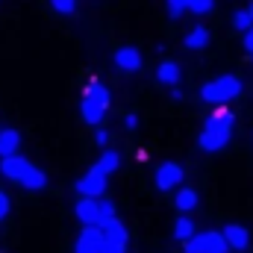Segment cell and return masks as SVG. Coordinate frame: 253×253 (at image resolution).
<instances>
[{"label": "cell", "mask_w": 253, "mask_h": 253, "mask_svg": "<svg viewBox=\"0 0 253 253\" xmlns=\"http://www.w3.org/2000/svg\"><path fill=\"white\" fill-rule=\"evenodd\" d=\"M233 126H236V115L230 112V109H215L206 121H203V129H200V135H197V147L203 150V153H218V150H224L227 144H230V138H233Z\"/></svg>", "instance_id": "cell-1"}, {"label": "cell", "mask_w": 253, "mask_h": 253, "mask_svg": "<svg viewBox=\"0 0 253 253\" xmlns=\"http://www.w3.org/2000/svg\"><path fill=\"white\" fill-rule=\"evenodd\" d=\"M0 174L9 183L21 186V189H30V191L47 189V174L42 168H36L30 159H24L21 153L18 156H9V159H0Z\"/></svg>", "instance_id": "cell-2"}, {"label": "cell", "mask_w": 253, "mask_h": 253, "mask_svg": "<svg viewBox=\"0 0 253 253\" xmlns=\"http://www.w3.org/2000/svg\"><path fill=\"white\" fill-rule=\"evenodd\" d=\"M242 94V80L236 74H224L218 80H209L200 85V100L209 106H224L230 100H236Z\"/></svg>", "instance_id": "cell-3"}, {"label": "cell", "mask_w": 253, "mask_h": 253, "mask_svg": "<svg viewBox=\"0 0 253 253\" xmlns=\"http://www.w3.org/2000/svg\"><path fill=\"white\" fill-rule=\"evenodd\" d=\"M183 253H230V248H227L221 230H203L183 245Z\"/></svg>", "instance_id": "cell-4"}, {"label": "cell", "mask_w": 253, "mask_h": 253, "mask_svg": "<svg viewBox=\"0 0 253 253\" xmlns=\"http://www.w3.org/2000/svg\"><path fill=\"white\" fill-rule=\"evenodd\" d=\"M74 191L80 194V197H88V200H100L103 194H106V177L91 165L77 183H74Z\"/></svg>", "instance_id": "cell-5"}, {"label": "cell", "mask_w": 253, "mask_h": 253, "mask_svg": "<svg viewBox=\"0 0 253 253\" xmlns=\"http://www.w3.org/2000/svg\"><path fill=\"white\" fill-rule=\"evenodd\" d=\"M183 180H186V171H183L180 162H162V165L156 168V174H153V183H156V189L159 191L177 189Z\"/></svg>", "instance_id": "cell-6"}, {"label": "cell", "mask_w": 253, "mask_h": 253, "mask_svg": "<svg viewBox=\"0 0 253 253\" xmlns=\"http://www.w3.org/2000/svg\"><path fill=\"white\" fill-rule=\"evenodd\" d=\"M103 230L100 227H83V233L74 242V253H100L103 251Z\"/></svg>", "instance_id": "cell-7"}, {"label": "cell", "mask_w": 253, "mask_h": 253, "mask_svg": "<svg viewBox=\"0 0 253 253\" xmlns=\"http://www.w3.org/2000/svg\"><path fill=\"white\" fill-rule=\"evenodd\" d=\"M74 215L83 227H103V218H100V206L97 200H88V197H80L77 206H74Z\"/></svg>", "instance_id": "cell-8"}, {"label": "cell", "mask_w": 253, "mask_h": 253, "mask_svg": "<svg viewBox=\"0 0 253 253\" xmlns=\"http://www.w3.org/2000/svg\"><path fill=\"white\" fill-rule=\"evenodd\" d=\"M112 62H115L118 71H124V74H135L144 59H141V50L138 47H118L112 53Z\"/></svg>", "instance_id": "cell-9"}, {"label": "cell", "mask_w": 253, "mask_h": 253, "mask_svg": "<svg viewBox=\"0 0 253 253\" xmlns=\"http://www.w3.org/2000/svg\"><path fill=\"white\" fill-rule=\"evenodd\" d=\"M221 236H224V242H227L230 251H248V248H251V233H248V227H242V224H227V227L221 230Z\"/></svg>", "instance_id": "cell-10"}, {"label": "cell", "mask_w": 253, "mask_h": 253, "mask_svg": "<svg viewBox=\"0 0 253 253\" xmlns=\"http://www.w3.org/2000/svg\"><path fill=\"white\" fill-rule=\"evenodd\" d=\"M156 80L168 88H180V80H183V68L174 62V59H162L156 68Z\"/></svg>", "instance_id": "cell-11"}, {"label": "cell", "mask_w": 253, "mask_h": 253, "mask_svg": "<svg viewBox=\"0 0 253 253\" xmlns=\"http://www.w3.org/2000/svg\"><path fill=\"white\" fill-rule=\"evenodd\" d=\"M80 115H83V121L88 126H100V121L106 118V106H100L97 100H91V97L83 94V100H80Z\"/></svg>", "instance_id": "cell-12"}, {"label": "cell", "mask_w": 253, "mask_h": 253, "mask_svg": "<svg viewBox=\"0 0 253 253\" xmlns=\"http://www.w3.org/2000/svg\"><path fill=\"white\" fill-rule=\"evenodd\" d=\"M21 153V132L18 129H0V159Z\"/></svg>", "instance_id": "cell-13"}, {"label": "cell", "mask_w": 253, "mask_h": 253, "mask_svg": "<svg viewBox=\"0 0 253 253\" xmlns=\"http://www.w3.org/2000/svg\"><path fill=\"white\" fill-rule=\"evenodd\" d=\"M100 230H103V239H106V242H115V245H126V242H129V233H126V227H124L121 218L106 221Z\"/></svg>", "instance_id": "cell-14"}, {"label": "cell", "mask_w": 253, "mask_h": 253, "mask_svg": "<svg viewBox=\"0 0 253 253\" xmlns=\"http://www.w3.org/2000/svg\"><path fill=\"white\" fill-rule=\"evenodd\" d=\"M209 42H212V33H209L203 24H197L194 30H189V33H186V39H183L186 50H203Z\"/></svg>", "instance_id": "cell-15"}, {"label": "cell", "mask_w": 253, "mask_h": 253, "mask_svg": "<svg viewBox=\"0 0 253 253\" xmlns=\"http://www.w3.org/2000/svg\"><path fill=\"white\" fill-rule=\"evenodd\" d=\"M94 168H97L103 177L115 174V171L121 168V153H118V150H103V153H100V159L94 162Z\"/></svg>", "instance_id": "cell-16"}, {"label": "cell", "mask_w": 253, "mask_h": 253, "mask_svg": "<svg viewBox=\"0 0 253 253\" xmlns=\"http://www.w3.org/2000/svg\"><path fill=\"white\" fill-rule=\"evenodd\" d=\"M194 236H197V230H194V221H191L189 215H180V218L174 221V239L186 245V242H191Z\"/></svg>", "instance_id": "cell-17"}, {"label": "cell", "mask_w": 253, "mask_h": 253, "mask_svg": "<svg viewBox=\"0 0 253 253\" xmlns=\"http://www.w3.org/2000/svg\"><path fill=\"white\" fill-rule=\"evenodd\" d=\"M85 97L97 100V103H100V106H106V109H109V103H112V94H109V88H106L100 80H91V83L85 85Z\"/></svg>", "instance_id": "cell-18"}, {"label": "cell", "mask_w": 253, "mask_h": 253, "mask_svg": "<svg viewBox=\"0 0 253 253\" xmlns=\"http://www.w3.org/2000/svg\"><path fill=\"white\" fill-rule=\"evenodd\" d=\"M174 206H177L183 215H189L191 209L197 206V191L194 189H180L177 191V197H174Z\"/></svg>", "instance_id": "cell-19"}, {"label": "cell", "mask_w": 253, "mask_h": 253, "mask_svg": "<svg viewBox=\"0 0 253 253\" xmlns=\"http://www.w3.org/2000/svg\"><path fill=\"white\" fill-rule=\"evenodd\" d=\"M233 27H236L242 36H245V33H251V30H253L251 12H248V9H236V12H233Z\"/></svg>", "instance_id": "cell-20"}, {"label": "cell", "mask_w": 253, "mask_h": 253, "mask_svg": "<svg viewBox=\"0 0 253 253\" xmlns=\"http://www.w3.org/2000/svg\"><path fill=\"white\" fill-rule=\"evenodd\" d=\"M165 12H168L171 21H177V18H183V12H189V6H186V0H168Z\"/></svg>", "instance_id": "cell-21"}, {"label": "cell", "mask_w": 253, "mask_h": 253, "mask_svg": "<svg viewBox=\"0 0 253 253\" xmlns=\"http://www.w3.org/2000/svg\"><path fill=\"white\" fill-rule=\"evenodd\" d=\"M186 6H189V12H194V15H209L215 9L212 0H186Z\"/></svg>", "instance_id": "cell-22"}, {"label": "cell", "mask_w": 253, "mask_h": 253, "mask_svg": "<svg viewBox=\"0 0 253 253\" xmlns=\"http://www.w3.org/2000/svg\"><path fill=\"white\" fill-rule=\"evenodd\" d=\"M50 6H53L59 15H65V18H74V15H77V3H74V0H53Z\"/></svg>", "instance_id": "cell-23"}, {"label": "cell", "mask_w": 253, "mask_h": 253, "mask_svg": "<svg viewBox=\"0 0 253 253\" xmlns=\"http://www.w3.org/2000/svg\"><path fill=\"white\" fill-rule=\"evenodd\" d=\"M97 206H100V218H103V224H106V221H112V218H118V215H115V200L100 197V200H97Z\"/></svg>", "instance_id": "cell-24"}, {"label": "cell", "mask_w": 253, "mask_h": 253, "mask_svg": "<svg viewBox=\"0 0 253 253\" xmlns=\"http://www.w3.org/2000/svg\"><path fill=\"white\" fill-rule=\"evenodd\" d=\"M9 212H12V200H9V194H6V191H0V224L9 218Z\"/></svg>", "instance_id": "cell-25"}, {"label": "cell", "mask_w": 253, "mask_h": 253, "mask_svg": "<svg viewBox=\"0 0 253 253\" xmlns=\"http://www.w3.org/2000/svg\"><path fill=\"white\" fill-rule=\"evenodd\" d=\"M100 253H126V245H115V242H103Z\"/></svg>", "instance_id": "cell-26"}, {"label": "cell", "mask_w": 253, "mask_h": 253, "mask_svg": "<svg viewBox=\"0 0 253 253\" xmlns=\"http://www.w3.org/2000/svg\"><path fill=\"white\" fill-rule=\"evenodd\" d=\"M124 129H138V115L126 112V115H124Z\"/></svg>", "instance_id": "cell-27"}, {"label": "cell", "mask_w": 253, "mask_h": 253, "mask_svg": "<svg viewBox=\"0 0 253 253\" xmlns=\"http://www.w3.org/2000/svg\"><path fill=\"white\" fill-rule=\"evenodd\" d=\"M94 141H97V147H106V141H109V132H106V129H97V132H94Z\"/></svg>", "instance_id": "cell-28"}, {"label": "cell", "mask_w": 253, "mask_h": 253, "mask_svg": "<svg viewBox=\"0 0 253 253\" xmlns=\"http://www.w3.org/2000/svg\"><path fill=\"white\" fill-rule=\"evenodd\" d=\"M242 42H245V50L251 53V59H253V30H251V33H245V39H242Z\"/></svg>", "instance_id": "cell-29"}, {"label": "cell", "mask_w": 253, "mask_h": 253, "mask_svg": "<svg viewBox=\"0 0 253 253\" xmlns=\"http://www.w3.org/2000/svg\"><path fill=\"white\" fill-rule=\"evenodd\" d=\"M171 100H183V88H171Z\"/></svg>", "instance_id": "cell-30"}, {"label": "cell", "mask_w": 253, "mask_h": 253, "mask_svg": "<svg viewBox=\"0 0 253 253\" xmlns=\"http://www.w3.org/2000/svg\"><path fill=\"white\" fill-rule=\"evenodd\" d=\"M245 9H248V12H251V18H253V3H248V6H245Z\"/></svg>", "instance_id": "cell-31"}]
</instances>
